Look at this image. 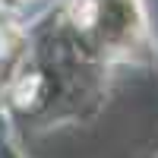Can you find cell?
<instances>
[{
    "label": "cell",
    "instance_id": "obj_2",
    "mask_svg": "<svg viewBox=\"0 0 158 158\" xmlns=\"http://www.w3.org/2000/svg\"><path fill=\"white\" fill-rule=\"evenodd\" d=\"M3 48H6V41H3V35H0V54H3Z\"/></svg>",
    "mask_w": 158,
    "mask_h": 158
},
{
    "label": "cell",
    "instance_id": "obj_1",
    "mask_svg": "<svg viewBox=\"0 0 158 158\" xmlns=\"http://www.w3.org/2000/svg\"><path fill=\"white\" fill-rule=\"evenodd\" d=\"M70 16H73V22H76V25L89 29V25L95 22V3H92V0H73Z\"/></svg>",
    "mask_w": 158,
    "mask_h": 158
}]
</instances>
